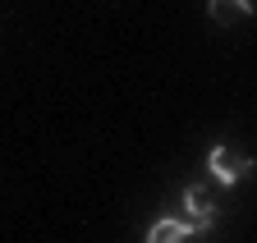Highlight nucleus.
<instances>
[{"instance_id":"1","label":"nucleus","mask_w":257,"mask_h":243,"mask_svg":"<svg viewBox=\"0 0 257 243\" xmlns=\"http://www.w3.org/2000/svg\"><path fill=\"white\" fill-rule=\"evenodd\" d=\"M207 170H211V179L216 184H225V188H234V184H243V179L257 170V161L248 156V151H239V147H211L207 151Z\"/></svg>"},{"instance_id":"2","label":"nucleus","mask_w":257,"mask_h":243,"mask_svg":"<svg viewBox=\"0 0 257 243\" xmlns=\"http://www.w3.org/2000/svg\"><path fill=\"white\" fill-rule=\"evenodd\" d=\"M184 216H188V225L198 229V234H207L220 216H216V202H211V193L207 188H198V184H188L184 188Z\"/></svg>"},{"instance_id":"3","label":"nucleus","mask_w":257,"mask_h":243,"mask_svg":"<svg viewBox=\"0 0 257 243\" xmlns=\"http://www.w3.org/2000/svg\"><path fill=\"white\" fill-rule=\"evenodd\" d=\"M188 234H198L188 225V216H161V220H152V229H147L143 243H184Z\"/></svg>"},{"instance_id":"4","label":"nucleus","mask_w":257,"mask_h":243,"mask_svg":"<svg viewBox=\"0 0 257 243\" xmlns=\"http://www.w3.org/2000/svg\"><path fill=\"white\" fill-rule=\"evenodd\" d=\"M207 14L216 23H243L252 19V0H207Z\"/></svg>"}]
</instances>
